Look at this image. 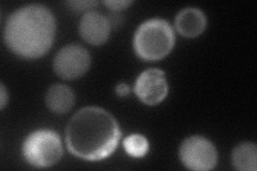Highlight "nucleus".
Segmentation results:
<instances>
[{
  "instance_id": "nucleus-1",
  "label": "nucleus",
  "mask_w": 257,
  "mask_h": 171,
  "mask_svg": "<svg viewBox=\"0 0 257 171\" xmlns=\"http://www.w3.org/2000/svg\"><path fill=\"white\" fill-rule=\"evenodd\" d=\"M121 131L108 111L89 106L72 117L66 129L69 151L82 159L101 160L117 148Z\"/></svg>"
},
{
  "instance_id": "nucleus-2",
  "label": "nucleus",
  "mask_w": 257,
  "mask_h": 171,
  "mask_svg": "<svg viewBox=\"0 0 257 171\" xmlns=\"http://www.w3.org/2000/svg\"><path fill=\"white\" fill-rule=\"evenodd\" d=\"M56 35V20L42 5H28L12 13L5 27V42L20 57L36 59L52 47Z\"/></svg>"
},
{
  "instance_id": "nucleus-3",
  "label": "nucleus",
  "mask_w": 257,
  "mask_h": 171,
  "mask_svg": "<svg viewBox=\"0 0 257 171\" xmlns=\"http://www.w3.org/2000/svg\"><path fill=\"white\" fill-rule=\"evenodd\" d=\"M133 45L135 53L144 60L163 59L175 45L174 29L162 19L146 21L136 30Z\"/></svg>"
},
{
  "instance_id": "nucleus-4",
  "label": "nucleus",
  "mask_w": 257,
  "mask_h": 171,
  "mask_svg": "<svg viewBox=\"0 0 257 171\" xmlns=\"http://www.w3.org/2000/svg\"><path fill=\"white\" fill-rule=\"evenodd\" d=\"M23 154L31 166L51 167L62 156L60 137L51 129H39L31 133L24 141Z\"/></svg>"
},
{
  "instance_id": "nucleus-5",
  "label": "nucleus",
  "mask_w": 257,
  "mask_h": 171,
  "mask_svg": "<svg viewBox=\"0 0 257 171\" xmlns=\"http://www.w3.org/2000/svg\"><path fill=\"white\" fill-rule=\"evenodd\" d=\"M179 156L190 170L208 171L215 167L218 152L214 144L203 136H191L180 145Z\"/></svg>"
},
{
  "instance_id": "nucleus-6",
  "label": "nucleus",
  "mask_w": 257,
  "mask_h": 171,
  "mask_svg": "<svg viewBox=\"0 0 257 171\" xmlns=\"http://www.w3.org/2000/svg\"><path fill=\"white\" fill-rule=\"evenodd\" d=\"M91 57L86 48L76 44H70L56 54L54 70L62 79L73 80L82 77L89 70Z\"/></svg>"
},
{
  "instance_id": "nucleus-7",
  "label": "nucleus",
  "mask_w": 257,
  "mask_h": 171,
  "mask_svg": "<svg viewBox=\"0 0 257 171\" xmlns=\"http://www.w3.org/2000/svg\"><path fill=\"white\" fill-rule=\"evenodd\" d=\"M136 96L147 105H157L162 102L168 93L165 73L159 69H149L143 72L135 81Z\"/></svg>"
},
{
  "instance_id": "nucleus-8",
  "label": "nucleus",
  "mask_w": 257,
  "mask_h": 171,
  "mask_svg": "<svg viewBox=\"0 0 257 171\" xmlns=\"http://www.w3.org/2000/svg\"><path fill=\"white\" fill-rule=\"evenodd\" d=\"M110 23L99 12H87L79 23V34L91 45H102L106 42L110 32Z\"/></svg>"
},
{
  "instance_id": "nucleus-9",
  "label": "nucleus",
  "mask_w": 257,
  "mask_h": 171,
  "mask_svg": "<svg viewBox=\"0 0 257 171\" xmlns=\"http://www.w3.org/2000/svg\"><path fill=\"white\" fill-rule=\"evenodd\" d=\"M177 31L186 38H195L205 30L207 19L203 11L197 8H186L176 16Z\"/></svg>"
},
{
  "instance_id": "nucleus-10",
  "label": "nucleus",
  "mask_w": 257,
  "mask_h": 171,
  "mask_svg": "<svg viewBox=\"0 0 257 171\" xmlns=\"http://www.w3.org/2000/svg\"><path fill=\"white\" fill-rule=\"evenodd\" d=\"M45 102L47 107L53 112L66 113L73 107L75 102V94L70 87L57 84L48 89Z\"/></svg>"
},
{
  "instance_id": "nucleus-11",
  "label": "nucleus",
  "mask_w": 257,
  "mask_h": 171,
  "mask_svg": "<svg viewBox=\"0 0 257 171\" xmlns=\"http://www.w3.org/2000/svg\"><path fill=\"white\" fill-rule=\"evenodd\" d=\"M232 165L241 171H256L257 169V148L252 142L238 144L231 154Z\"/></svg>"
},
{
  "instance_id": "nucleus-12",
  "label": "nucleus",
  "mask_w": 257,
  "mask_h": 171,
  "mask_svg": "<svg viewBox=\"0 0 257 171\" xmlns=\"http://www.w3.org/2000/svg\"><path fill=\"white\" fill-rule=\"evenodd\" d=\"M123 148L128 155L133 157H143L146 155L149 150V142L145 136L133 134L123 140Z\"/></svg>"
},
{
  "instance_id": "nucleus-13",
  "label": "nucleus",
  "mask_w": 257,
  "mask_h": 171,
  "mask_svg": "<svg viewBox=\"0 0 257 171\" xmlns=\"http://www.w3.org/2000/svg\"><path fill=\"white\" fill-rule=\"evenodd\" d=\"M68 5L73 10L80 12V11H86V10L91 9L92 7H95L98 5V2H89V0H87V2H69Z\"/></svg>"
},
{
  "instance_id": "nucleus-14",
  "label": "nucleus",
  "mask_w": 257,
  "mask_h": 171,
  "mask_svg": "<svg viewBox=\"0 0 257 171\" xmlns=\"http://www.w3.org/2000/svg\"><path fill=\"white\" fill-rule=\"evenodd\" d=\"M106 7H108L109 9L114 10V11H119V10H123L126 7L130 6L132 2H125V0H120V2H115V0H109V2H104L103 3Z\"/></svg>"
},
{
  "instance_id": "nucleus-15",
  "label": "nucleus",
  "mask_w": 257,
  "mask_h": 171,
  "mask_svg": "<svg viewBox=\"0 0 257 171\" xmlns=\"http://www.w3.org/2000/svg\"><path fill=\"white\" fill-rule=\"evenodd\" d=\"M128 92H130V89H128V87L125 84H119V85H117V87H116V93L119 96H126L128 94Z\"/></svg>"
},
{
  "instance_id": "nucleus-16",
  "label": "nucleus",
  "mask_w": 257,
  "mask_h": 171,
  "mask_svg": "<svg viewBox=\"0 0 257 171\" xmlns=\"http://www.w3.org/2000/svg\"><path fill=\"white\" fill-rule=\"evenodd\" d=\"M2 92H0V96H2V103H0V108L4 109L5 106L7 105V102H8V93H7V90L5 88V85L2 84Z\"/></svg>"
}]
</instances>
